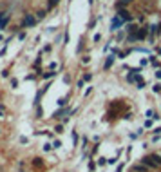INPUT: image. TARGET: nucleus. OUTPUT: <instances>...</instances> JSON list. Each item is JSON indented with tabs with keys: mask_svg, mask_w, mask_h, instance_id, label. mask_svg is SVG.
<instances>
[{
	"mask_svg": "<svg viewBox=\"0 0 161 172\" xmlns=\"http://www.w3.org/2000/svg\"><path fill=\"white\" fill-rule=\"evenodd\" d=\"M156 78H158V80H161V71H158V73H156Z\"/></svg>",
	"mask_w": 161,
	"mask_h": 172,
	"instance_id": "ddd939ff",
	"label": "nucleus"
},
{
	"mask_svg": "<svg viewBox=\"0 0 161 172\" xmlns=\"http://www.w3.org/2000/svg\"><path fill=\"white\" fill-rule=\"evenodd\" d=\"M24 24H25V25H33V24H35V18L27 15V16H25V20H24Z\"/></svg>",
	"mask_w": 161,
	"mask_h": 172,
	"instance_id": "9d476101",
	"label": "nucleus"
},
{
	"mask_svg": "<svg viewBox=\"0 0 161 172\" xmlns=\"http://www.w3.org/2000/svg\"><path fill=\"white\" fill-rule=\"evenodd\" d=\"M118 11H119V13H118V16L121 18L123 22H132V20H134V16L130 15V11H127L125 8H123V9H118Z\"/></svg>",
	"mask_w": 161,
	"mask_h": 172,
	"instance_id": "7ed1b4c3",
	"label": "nucleus"
},
{
	"mask_svg": "<svg viewBox=\"0 0 161 172\" xmlns=\"http://www.w3.org/2000/svg\"><path fill=\"white\" fill-rule=\"evenodd\" d=\"M58 4V0H51V2H49V8H53V5H56Z\"/></svg>",
	"mask_w": 161,
	"mask_h": 172,
	"instance_id": "f8f14e48",
	"label": "nucleus"
},
{
	"mask_svg": "<svg viewBox=\"0 0 161 172\" xmlns=\"http://www.w3.org/2000/svg\"><path fill=\"white\" fill-rule=\"evenodd\" d=\"M134 172H149V167H147V165H136V167H134Z\"/></svg>",
	"mask_w": 161,
	"mask_h": 172,
	"instance_id": "423d86ee",
	"label": "nucleus"
},
{
	"mask_svg": "<svg viewBox=\"0 0 161 172\" xmlns=\"http://www.w3.org/2000/svg\"><path fill=\"white\" fill-rule=\"evenodd\" d=\"M139 29V27L136 25V24H129V25H127V33H129V34H132V33H136Z\"/></svg>",
	"mask_w": 161,
	"mask_h": 172,
	"instance_id": "0eeeda50",
	"label": "nucleus"
},
{
	"mask_svg": "<svg viewBox=\"0 0 161 172\" xmlns=\"http://www.w3.org/2000/svg\"><path fill=\"white\" fill-rule=\"evenodd\" d=\"M8 18H9V15H8V13H4V15L0 16V29H2V27H4L5 24H8Z\"/></svg>",
	"mask_w": 161,
	"mask_h": 172,
	"instance_id": "6e6552de",
	"label": "nucleus"
},
{
	"mask_svg": "<svg viewBox=\"0 0 161 172\" xmlns=\"http://www.w3.org/2000/svg\"><path fill=\"white\" fill-rule=\"evenodd\" d=\"M141 163H143V165H147L149 169H158V167H159L158 161L154 160V156H152V154H150V156H145L143 160H141Z\"/></svg>",
	"mask_w": 161,
	"mask_h": 172,
	"instance_id": "f257e3e1",
	"label": "nucleus"
},
{
	"mask_svg": "<svg viewBox=\"0 0 161 172\" xmlns=\"http://www.w3.org/2000/svg\"><path fill=\"white\" fill-rule=\"evenodd\" d=\"M141 80L139 76V73H132V74H127V82H130V84H136V82Z\"/></svg>",
	"mask_w": 161,
	"mask_h": 172,
	"instance_id": "39448f33",
	"label": "nucleus"
},
{
	"mask_svg": "<svg viewBox=\"0 0 161 172\" xmlns=\"http://www.w3.org/2000/svg\"><path fill=\"white\" fill-rule=\"evenodd\" d=\"M158 54H159V56H161V47H159V49H158Z\"/></svg>",
	"mask_w": 161,
	"mask_h": 172,
	"instance_id": "4468645a",
	"label": "nucleus"
},
{
	"mask_svg": "<svg viewBox=\"0 0 161 172\" xmlns=\"http://www.w3.org/2000/svg\"><path fill=\"white\" fill-rule=\"evenodd\" d=\"M152 91L154 93H161V84H156V85L152 87Z\"/></svg>",
	"mask_w": 161,
	"mask_h": 172,
	"instance_id": "9b49d317",
	"label": "nucleus"
},
{
	"mask_svg": "<svg viewBox=\"0 0 161 172\" xmlns=\"http://www.w3.org/2000/svg\"><path fill=\"white\" fill-rule=\"evenodd\" d=\"M121 24H123L121 18H119V16H114V18H112V24H111V31H116Z\"/></svg>",
	"mask_w": 161,
	"mask_h": 172,
	"instance_id": "20e7f679",
	"label": "nucleus"
},
{
	"mask_svg": "<svg viewBox=\"0 0 161 172\" xmlns=\"http://www.w3.org/2000/svg\"><path fill=\"white\" fill-rule=\"evenodd\" d=\"M134 34H136V40H145L150 34V31H149V27H147V25H143V27H139Z\"/></svg>",
	"mask_w": 161,
	"mask_h": 172,
	"instance_id": "f03ea898",
	"label": "nucleus"
},
{
	"mask_svg": "<svg viewBox=\"0 0 161 172\" xmlns=\"http://www.w3.org/2000/svg\"><path fill=\"white\" fill-rule=\"evenodd\" d=\"M112 62H114V54H111V56H107V62H105V69H109L112 65Z\"/></svg>",
	"mask_w": 161,
	"mask_h": 172,
	"instance_id": "1a4fd4ad",
	"label": "nucleus"
}]
</instances>
